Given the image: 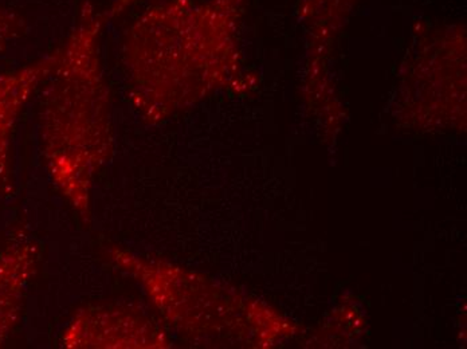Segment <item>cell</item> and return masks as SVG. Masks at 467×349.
I'll use <instances>...</instances> for the list:
<instances>
[{
    "label": "cell",
    "mask_w": 467,
    "mask_h": 349,
    "mask_svg": "<svg viewBox=\"0 0 467 349\" xmlns=\"http://www.w3.org/2000/svg\"><path fill=\"white\" fill-rule=\"evenodd\" d=\"M244 0H165L130 26L121 46L128 96L136 115L159 123L235 70Z\"/></svg>",
    "instance_id": "obj_1"
},
{
    "label": "cell",
    "mask_w": 467,
    "mask_h": 349,
    "mask_svg": "<svg viewBox=\"0 0 467 349\" xmlns=\"http://www.w3.org/2000/svg\"><path fill=\"white\" fill-rule=\"evenodd\" d=\"M107 21L92 3L82 5L76 26L57 49L39 118L48 174L81 217H89L94 178L115 150L101 56Z\"/></svg>",
    "instance_id": "obj_2"
},
{
    "label": "cell",
    "mask_w": 467,
    "mask_h": 349,
    "mask_svg": "<svg viewBox=\"0 0 467 349\" xmlns=\"http://www.w3.org/2000/svg\"><path fill=\"white\" fill-rule=\"evenodd\" d=\"M62 343L67 348H161L163 332L142 312L122 305L90 306L74 314Z\"/></svg>",
    "instance_id": "obj_3"
},
{
    "label": "cell",
    "mask_w": 467,
    "mask_h": 349,
    "mask_svg": "<svg viewBox=\"0 0 467 349\" xmlns=\"http://www.w3.org/2000/svg\"><path fill=\"white\" fill-rule=\"evenodd\" d=\"M56 59L54 50L21 69L0 73V192L10 181L11 141L19 116L50 76Z\"/></svg>",
    "instance_id": "obj_4"
},
{
    "label": "cell",
    "mask_w": 467,
    "mask_h": 349,
    "mask_svg": "<svg viewBox=\"0 0 467 349\" xmlns=\"http://www.w3.org/2000/svg\"><path fill=\"white\" fill-rule=\"evenodd\" d=\"M36 255L33 246L24 245L0 257V343L16 324L26 283L34 272Z\"/></svg>",
    "instance_id": "obj_5"
},
{
    "label": "cell",
    "mask_w": 467,
    "mask_h": 349,
    "mask_svg": "<svg viewBox=\"0 0 467 349\" xmlns=\"http://www.w3.org/2000/svg\"><path fill=\"white\" fill-rule=\"evenodd\" d=\"M24 31V21L16 14L0 7V51L5 49L10 42L18 38Z\"/></svg>",
    "instance_id": "obj_6"
}]
</instances>
